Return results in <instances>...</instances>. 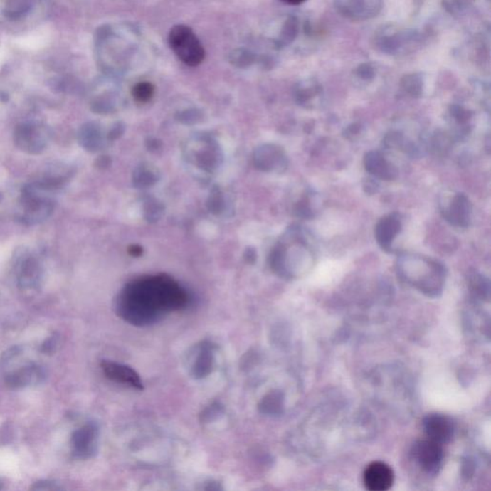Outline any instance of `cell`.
I'll list each match as a JSON object with an SVG mask.
<instances>
[{
  "label": "cell",
  "instance_id": "obj_5",
  "mask_svg": "<svg viewBox=\"0 0 491 491\" xmlns=\"http://www.w3.org/2000/svg\"><path fill=\"white\" fill-rule=\"evenodd\" d=\"M100 430L95 422L90 421L74 430L70 437V449L73 457L90 460L97 454Z\"/></svg>",
  "mask_w": 491,
  "mask_h": 491
},
{
  "label": "cell",
  "instance_id": "obj_28",
  "mask_svg": "<svg viewBox=\"0 0 491 491\" xmlns=\"http://www.w3.org/2000/svg\"><path fill=\"white\" fill-rule=\"evenodd\" d=\"M0 490H2V484H1V482H0Z\"/></svg>",
  "mask_w": 491,
  "mask_h": 491
},
{
  "label": "cell",
  "instance_id": "obj_27",
  "mask_svg": "<svg viewBox=\"0 0 491 491\" xmlns=\"http://www.w3.org/2000/svg\"><path fill=\"white\" fill-rule=\"evenodd\" d=\"M5 58V52L4 49H0V65H1V63H4Z\"/></svg>",
  "mask_w": 491,
  "mask_h": 491
},
{
  "label": "cell",
  "instance_id": "obj_14",
  "mask_svg": "<svg viewBox=\"0 0 491 491\" xmlns=\"http://www.w3.org/2000/svg\"><path fill=\"white\" fill-rule=\"evenodd\" d=\"M51 41V32L44 28L18 38L16 43L18 44L19 48L24 51H38V49L46 48Z\"/></svg>",
  "mask_w": 491,
  "mask_h": 491
},
{
  "label": "cell",
  "instance_id": "obj_2",
  "mask_svg": "<svg viewBox=\"0 0 491 491\" xmlns=\"http://www.w3.org/2000/svg\"><path fill=\"white\" fill-rule=\"evenodd\" d=\"M5 384L12 390L38 387L46 379V369L40 363L24 359V350L14 346L0 358Z\"/></svg>",
  "mask_w": 491,
  "mask_h": 491
},
{
  "label": "cell",
  "instance_id": "obj_8",
  "mask_svg": "<svg viewBox=\"0 0 491 491\" xmlns=\"http://www.w3.org/2000/svg\"><path fill=\"white\" fill-rule=\"evenodd\" d=\"M100 366L105 376L110 381L128 386L134 390H144V383L139 372L134 371L131 366L110 360H102Z\"/></svg>",
  "mask_w": 491,
  "mask_h": 491
},
{
  "label": "cell",
  "instance_id": "obj_23",
  "mask_svg": "<svg viewBox=\"0 0 491 491\" xmlns=\"http://www.w3.org/2000/svg\"><path fill=\"white\" fill-rule=\"evenodd\" d=\"M360 132V125H358V124H352V125L347 127V128L344 130V137H346L347 139H352L353 137L358 136Z\"/></svg>",
  "mask_w": 491,
  "mask_h": 491
},
{
  "label": "cell",
  "instance_id": "obj_20",
  "mask_svg": "<svg viewBox=\"0 0 491 491\" xmlns=\"http://www.w3.org/2000/svg\"><path fill=\"white\" fill-rule=\"evenodd\" d=\"M32 490H43V491H56L63 490V485L60 482L53 481V480H40V481L34 482L31 487Z\"/></svg>",
  "mask_w": 491,
  "mask_h": 491
},
{
  "label": "cell",
  "instance_id": "obj_7",
  "mask_svg": "<svg viewBox=\"0 0 491 491\" xmlns=\"http://www.w3.org/2000/svg\"><path fill=\"white\" fill-rule=\"evenodd\" d=\"M216 344L208 340L196 346L189 362V374L194 379H206L213 372L216 366Z\"/></svg>",
  "mask_w": 491,
  "mask_h": 491
},
{
  "label": "cell",
  "instance_id": "obj_25",
  "mask_svg": "<svg viewBox=\"0 0 491 491\" xmlns=\"http://www.w3.org/2000/svg\"><path fill=\"white\" fill-rule=\"evenodd\" d=\"M130 253H131L132 255L139 256L142 255V250L137 246H132L131 249H130Z\"/></svg>",
  "mask_w": 491,
  "mask_h": 491
},
{
  "label": "cell",
  "instance_id": "obj_16",
  "mask_svg": "<svg viewBox=\"0 0 491 491\" xmlns=\"http://www.w3.org/2000/svg\"><path fill=\"white\" fill-rule=\"evenodd\" d=\"M255 60V55L245 48L236 49L228 55V60L231 65L240 68H249L253 65Z\"/></svg>",
  "mask_w": 491,
  "mask_h": 491
},
{
  "label": "cell",
  "instance_id": "obj_17",
  "mask_svg": "<svg viewBox=\"0 0 491 491\" xmlns=\"http://www.w3.org/2000/svg\"><path fill=\"white\" fill-rule=\"evenodd\" d=\"M427 144L430 150L435 154H444L449 150L451 146V140L443 132H435L430 139L427 140Z\"/></svg>",
  "mask_w": 491,
  "mask_h": 491
},
{
  "label": "cell",
  "instance_id": "obj_3",
  "mask_svg": "<svg viewBox=\"0 0 491 491\" xmlns=\"http://www.w3.org/2000/svg\"><path fill=\"white\" fill-rule=\"evenodd\" d=\"M398 273L406 281L423 292L437 293L443 287L445 270L432 259L416 255H405L398 259Z\"/></svg>",
  "mask_w": 491,
  "mask_h": 491
},
{
  "label": "cell",
  "instance_id": "obj_1",
  "mask_svg": "<svg viewBox=\"0 0 491 491\" xmlns=\"http://www.w3.org/2000/svg\"><path fill=\"white\" fill-rule=\"evenodd\" d=\"M190 297L178 281L167 275H148L127 284L115 300V313L137 327L158 324L173 312L189 306Z\"/></svg>",
  "mask_w": 491,
  "mask_h": 491
},
{
  "label": "cell",
  "instance_id": "obj_9",
  "mask_svg": "<svg viewBox=\"0 0 491 491\" xmlns=\"http://www.w3.org/2000/svg\"><path fill=\"white\" fill-rule=\"evenodd\" d=\"M413 455L419 468L424 472L435 474L443 465V448L440 444L431 440L418 441L415 445Z\"/></svg>",
  "mask_w": 491,
  "mask_h": 491
},
{
  "label": "cell",
  "instance_id": "obj_24",
  "mask_svg": "<svg viewBox=\"0 0 491 491\" xmlns=\"http://www.w3.org/2000/svg\"><path fill=\"white\" fill-rule=\"evenodd\" d=\"M364 189H365L366 191L369 193V194H374V193H376L378 189H379V186H378V184L376 181H374V180H369L366 181L365 186H364Z\"/></svg>",
  "mask_w": 491,
  "mask_h": 491
},
{
  "label": "cell",
  "instance_id": "obj_4",
  "mask_svg": "<svg viewBox=\"0 0 491 491\" xmlns=\"http://www.w3.org/2000/svg\"><path fill=\"white\" fill-rule=\"evenodd\" d=\"M170 48L186 65L197 66L205 60L203 44L190 27L179 24L170 30L168 36Z\"/></svg>",
  "mask_w": 491,
  "mask_h": 491
},
{
  "label": "cell",
  "instance_id": "obj_13",
  "mask_svg": "<svg viewBox=\"0 0 491 491\" xmlns=\"http://www.w3.org/2000/svg\"><path fill=\"white\" fill-rule=\"evenodd\" d=\"M364 167L366 172L376 180L391 181L396 180L399 171L389 162L381 152L369 151L364 157Z\"/></svg>",
  "mask_w": 491,
  "mask_h": 491
},
{
  "label": "cell",
  "instance_id": "obj_21",
  "mask_svg": "<svg viewBox=\"0 0 491 491\" xmlns=\"http://www.w3.org/2000/svg\"><path fill=\"white\" fill-rule=\"evenodd\" d=\"M59 338L58 334H52L51 337L46 339V340L41 344V352L44 353V354H53V353L56 352L58 344H59Z\"/></svg>",
  "mask_w": 491,
  "mask_h": 491
},
{
  "label": "cell",
  "instance_id": "obj_18",
  "mask_svg": "<svg viewBox=\"0 0 491 491\" xmlns=\"http://www.w3.org/2000/svg\"><path fill=\"white\" fill-rule=\"evenodd\" d=\"M154 93V87L153 84L149 82L137 83L132 88V95L137 101L142 102V103H146V102L151 100Z\"/></svg>",
  "mask_w": 491,
  "mask_h": 491
},
{
  "label": "cell",
  "instance_id": "obj_12",
  "mask_svg": "<svg viewBox=\"0 0 491 491\" xmlns=\"http://www.w3.org/2000/svg\"><path fill=\"white\" fill-rule=\"evenodd\" d=\"M394 470L390 465L383 462H374L366 466L364 472V484L366 490L385 491L393 487Z\"/></svg>",
  "mask_w": 491,
  "mask_h": 491
},
{
  "label": "cell",
  "instance_id": "obj_11",
  "mask_svg": "<svg viewBox=\"0 0 491 491\" xmlns=\"http://www.w3.org/2000/svg\"><path fill=\"white\" fill-rule=\"evenodd\" d=\"M402 231V219L399 213L394 212L381 218L374 228L375 239L385 252H393V244Z\"/></svg>",
  "mask_w": 491,
  "mask_h": 491
},
{
  "label": "cell",
  "instance_id": "obj_26",
  "mask_svg": "<svg viewBox=\"0 0 491 491\" xmlns=\"http://www.w3.org/2000/svg\"><path fill=\"white\" fill-rule=\"evenodd\" d=\"M283 1L290 5H299L303 4L306 0H283Z\"/></svg>",
  "mask_w": 491,
  "mask_h": 491
},
{
  "label": "cell",
  "instance_id": "obj_22",
  "mask_svg": "<svg viewBox=\"0 0 491 491\" xmlns=\"http://www.w3.org/2000/svg\"><path fill=\"white\" fill-rule=\"evenodd\" d=\"M452 117L456 121L458 125L462 126L465 128L466 124L470 121L471 115L468 110H463L462 107H456L452 110L451 112Z\"/></svg>",
  "mask_w": 491,
  "mask_h": 491
},
{
  "label": "cell",
  "instance_id": "obj_15",
  "mask_svg": "<svg viewBox=\"0 0 491 491\" xmlns=\"http://www.w3.org/2000/svg\"><path fill=\"white\" fill-rule=\"evenodd\" d=\"M283 394L280 391H270L259 402V411L266 416L280 415L283 410Z\"/></svg>",
  "mask_w": 491,
  "mask_h": 491
},
{
  "label": "cell",
  "instance_id": "obj_10",
  "mask_svg": "<svg viewBox=\"0 0 491 491\" xmlns=\"http://www.w3.org/2000/svg\"><path fill=\"white\" fill-rule=\"evenodd\" d=\"M424 432L428 440L440 445L452 440L455 434V424L449 416L441 413H431L423 421Z\"/></svg>",
  "mask_w": 491,
  "mask_h": 491
},
{
  "label": "cell",
  "instance_id": "obj_19",
  "mask_svg": "<svg viewBox=\"0 0 491 491\" xmlns=\"http://www.w3.org/2000/svg\"><path fill=\"white\" fill-rule=\"evenodd\" d=\"M223 412H224V408L221 406L219 403H212L206 407V409L203 411V413H201V421L205 422V423H209V422L213 421L214 419L219 418Z\"/></svg>",
  "mask_w": 491,
  "mask_h": 491
},
{
  "label": "cell",
  "instance_id": "obj_6",
  "mask_svg": "<svg viewBox=\"0 0 491 491\" xmlns=\"http://www.w3.org/2000/svg\"><path fill=\"white\" fill-rule=\"evenodd\" d=\"M440 212L449 224L456 228L470 227L472 219V205L463 193H454L440 203Z\"/></svg>",
  "mask_w": 491,
  "mask_h": 491
}]
</instances>
